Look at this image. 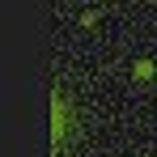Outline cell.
<instances>
[{
  "label": "cell",
  "instance_id": "6da1fadb",
  "mask_svg": "<svg viewBox=\"0 0 157 157\" xmlns=\"http://www.w3.org/2000/svg\"><path fill=\"white\" fill-rule=\"evenodd\" d=\"M51 132H55V149L64 144V98L55 94V106H51Z\"/></svg>",
  "mask_w": 157,
  "mask_h": 157
},
{
  "label": "cell",
  "instance_id": "7a4b0ae2",
  "mask_svg": "<svg viewBox=\"0 0 157 157\" xmlns=\"http://www.w3.org/2000/svg\"><path fill=\"white\" fill-rule=\"evenodd\" d=\"M136 77H140V81L153 77V64H149V59H136Z\"/></svg>",
  "mask_w": 157,
  "mask_h": 157
}]
</instances>
